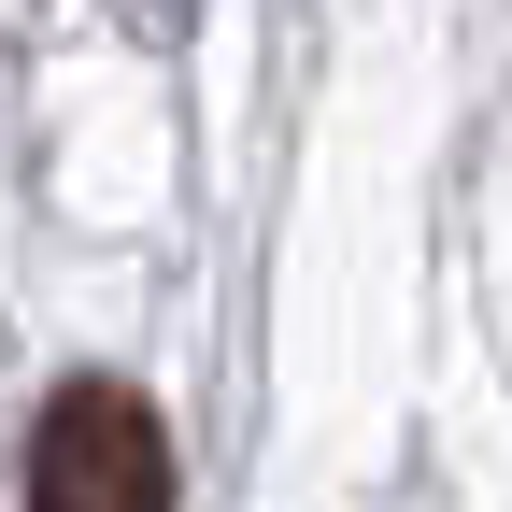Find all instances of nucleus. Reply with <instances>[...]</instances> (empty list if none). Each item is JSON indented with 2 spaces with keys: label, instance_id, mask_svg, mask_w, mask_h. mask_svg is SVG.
I'll list each match as a JSON object with an SVG mask.
<instances>
[{
  "label": "nucleus",
  "instance_id": "obj_1",
  "mask_svg": "<svg viewBox=\"0 0 512 512\" xmlns=\"http://www.w3.org/2000/svg\"><path fill=\"white\" fill-rule=\"evenodd\" d=\"M29 512H171V427L143 384H57L29 427Z\"/></svg>",
  "mask_w": 512,
  "mask_h": 512
}]
</instances>
